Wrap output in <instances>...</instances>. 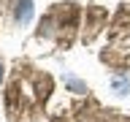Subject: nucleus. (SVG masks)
<instances>
[{
	"label": "nucleus",
	"mask_w": 130,
	"mask_h": 122,
	"mask_svg": "<svg viewBox=\"0 0 130 122\" xmlns=\"http://www.w3.org/2000/svg\"><path fill=\"white\" fill-rule=\"evenodd\" d=\"M0 76H3V65H0Z\"/></svg>",
	"instance_id": "f03ea898"
},
{
	"label": "nucleus",
	"mask_w": 130,
	"mask_h": 122,
	"mask_svg": "<svg viewBox=\"0 0 130 122\" xmlns=\"http://www.w3.org/2000/svg\"><path fill=\"white\" fill-rule=\"evenodd\" d=\"M30 16H32V3L30 0H19V6H16V22L24 24Z\"/></svg>",
	"instance_id": "f257e3e1"
}]
</instances>
